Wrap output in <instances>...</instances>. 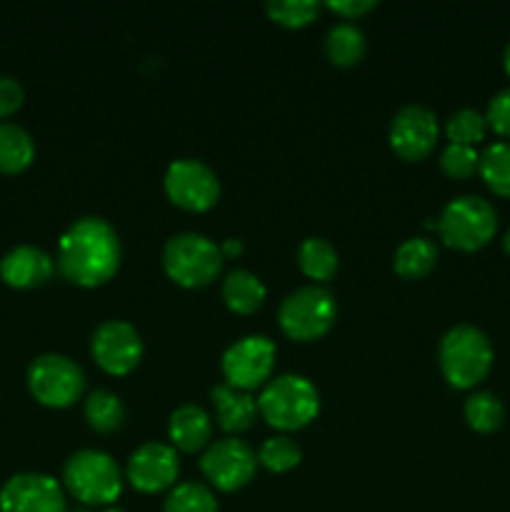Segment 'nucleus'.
<instances>
[{"mask_svg":"<svg viewBox=\"0 0 510 512\" xmlns=\"http://www.w3.org/2000/svg\"><path fill=\"white\" fill-rule=\"evenodd\" d=\"M120 258L123 248L113 225L98 215H85L60 235L55 263L65 280L95 288L118 273Z\"/></svg>","mask_w":510,"mask_h":512,"instance_id":"nucleus-1","label":"nucleus"},{"mask_svg":"<svg viewBox=\"0 0 510 512\" xmlns=\"http://www.w3.org/2000/svg\"><path fill=\"white\" fill-rule=\"evenodd\" d=\"M438 363L445 380L453 388H473V385H478L490 373V365H493V345H490L488 335L480 328H475V325H453L440 338Z\"/></svg>","mask_w":510,"mask_h":512,"instance_id":"nucleus-2","label":"nucleus"},{"mask_svg":"<svg viewBox=\"0 0 510 512\" xmlns=\"http://www.w3.org/2000/svg\"><path fill=\"white\" fill-rule=\"evenodd\" d=\"M258 413L278 430L305 428L320 413V393L303 375H278L260 390Z\"/></svg>","mask_w":510,"mask_h":512,"instance_id":"nucleus-3","label":"nucleus"},{"mask_svg":"<svg viewBox=\"0 0 510 512\" xmlns=\"http://www.w3.org/2000/svg\"><path fill=\"white\" fill-rule=\"evenodd\" d=\"M435 228L448 248L473 253L493 240L498 230V213L483 195H458L445 205Z\"/></svg>","mask_w":510,"mask_h":512,"instance_id":"nucleus-4","label":"nucleus"},{"mask_svg":"<svg viewBox=\"0 0 510 512\" xmlns=\"http://www.w3.org/2000/svg\"><path fill=\"white\" fill-rule=\"evenodd\" d=\"M63 483L75 500L85 505H110L123 490V473L113 455L85 448L70 455L63 468Z\"/></svg>","mask_w":510,"mask_h":512,"instance_id":"nucleus-5","label":"nucleus"},{"mask_svg":"<svg viewBox=\"0 0 510 512\" xmlns=\"http://www.w3.org/2000/svg\"><path fill=\"white\" fill-rule=\"evenodd\" d=\"M163 268L168 278L183 288H203L218 278L223 268V253L208 235L188 230L168 238L163 248Z\"/></svg>","mask_w":510,"mask_h":512,"instance_id":"nucleus-6","label":"nucleus"},{"mask_svg":"<svg viewBox=\"0 0 510 512\" xmlns=\"http://www.w3.org/2000/svg\"><path fill=\"white\" fill-rule=\"evenodd\" d=\"M338 315L333 293L323 285H303L283 298L278 308V323L288 338L315 340L328 333Z\"/></svg>","mask_w":510,"mask_h":512,"instance_id":"nucleus-7","label":"nucleus"},{"mask_svg":"<svg viewBox=\"0 0 510 512\" xmlns=\"http://www.w3.org/2000/svg\"><path fill=\"white\" fill-rule=\"evenodd\" d=\"M28 388L48 408H68L83 395L85 373L68 355L45 353L30 363Z\"/></svg>","mask_w":510,"mask_h":512,"instance_id":"nucleus-8","label":"nucleus"},{"mask_svg":"<svg viewBox=\"0 0 510 512\" xmlns=\"http://www.w3.org/2000/svg\"><path fill=\"white\" fill-rule=\"evenodd\" d=\"M163 188L170 203L190 213H203L213 208L220 198V180L215 170L195 158L173 160L165 170Z\"/></svg>","mask_w":510,"mask_h":512,"instance_id":"nucleus-9","label":"nucleus"},{"mask_svg":"<svg viewBox=\"0 0 510 512\" xmlns=\"http://www.w3.org/2000/svg\"><path fill=\"white\" fill-rule=\"evenodd\" d=\"M275 365V345L265 335H245L228 345L223 353V368L228 385L238 390H255L270 378Z\"/></svg>","mask_w":510,"mask_h":512,"instance_id":"nucleus-10","label":"nucleus"},{"mask_svg":"<svg viewBox=\"0 0 510 512\" xmlns=\"http://www.w3.org/2000/svg\"><path fill=\"white\" fill-rule=\"evenodd\" d=\"M255 465H258V455L238 438L215 440L200 458L203 475L223 493H233L248 485L255 475Z\"/></svg>","mask_w":510,"mask_h":512,"instance_id":"nucleus-11","label":"nucleus"},{"mask_svg":"<svg viewBox=\"0 0 510 512\" xmlns=\"http://www.w3.org/2000/svg\"><path fill=\"white\" fill-rule=\"evenodd\" d=\"M143 338L125 320H105L95 328L90 353L110 375H128L143 358Z\"/></svg>","mask_w":510,"mask_h":512,"instance_id":"nucleus-12","label":"nucleus"},{"mask_svg":"<svg viewBox=\"0 0 510 512\" xmlns=\"http://www.w3.org/2000/svg\"><path fill=\"white\" fill-rule=\"evenodd\" d=\"M0 512H68V503L55 478L18 473L0 488Z\"/></svg>","mask_w":510,"mask_h":512,"instance_id":"nucleus-13","label":"nucleus"},{"mask_svg":"<svg viewBox=\"0 0 510 512\" xmlns=\"http://www.w3.org/2000/svg\"><path fill=\"white\" fill-rule=\"evenodd\" d=\"M438 115L418 103L403 105L390 120V145L403 160H420L438 143Z\"/></svg>","mask_w":510,"mask_h":512,"instance_id":"nucleus-14","label":"nucleus"},{"mask_svg":"<svg viewBox=\"0 0 510 512\" xmlns=\"http://www.w3.org/2000/svg\"><path fill=\"white\" fill-rule=\"evenodd\" d=\"M128 480L140 493H160L170 488L180 473L178 453L173 445L165 443H143L128 460Z\"/></svg>","mask_w":510,"mask_h":512,"instance_id":"nucleus-15","label":"nucleus"},{"mask_svg":"<svg viewBox=\"0 0 510 512\" xmlns=\"http://www.w3.org/2000/svg\"><path fill=\"white\" fill-rule=\"evenodd\" d=\"M53 270V258L43 248H35V245H15L0 260V278L10 288L18 290L38 288V285L48 283Z\"/></svg>","mask_w":510,"mask_h":512,"instance_id":"nucleus-16","label":"nucleus"},{"mask_svg":"<svg viewBox=\"0 0 510 512\" xmlns=\"http://www.w3.org/2000/svg\"><path fill=\"white\" fill-rule=\"evenodd\" d=\"M210 398H213L218 425L223 430H228V433L248 430L253 425L255 415H258V400L250 393H245V390L233 388L228 383L215 385L210 390Z\"/></svg>","mask_w":510,"mask_h":512,"instance_id":"nucleus-17","label":"nucleus"},{"mask_svg":"<svg viewBox=\"0 0 510 512\" xmlns=\"http://www.w3.org/2000/svg\"><path fill=\"white\" fill-rule=\"evenodd\" d=\"M168 433L170 440H173V448L183 450V453H195V450L205 448L210 443L213 423H210V415L200 405L185 403L170 415Z\"/></svg>","mask_w":510,"mask_h":512,"instance_id":"nucleus-18","label":"nucleus"},{"mask_svg":"<svg viewBox=\"0 0 510 512\" xmlns=\"http://www.w3.org/2000/svg\"><path fill=\"white\" fill-rule=\"evenodd\" d=\"M220 293H223L225 305H228L233 313L248 315L255 313V310L263 305L268 290H265L263 280H260L258 275L250 273V270L235 268L225 275Z\"/></svg>","mask_w":510,"mask_h":512,"instance_id":"nucleus-19","label":"nucleus"},{"mask_svg":"<svg viewBox=\"0 0 510 512\" xmlns=\"http://www.w3.org/2000/svg\"><path fill=\"white\" fill-rule=\"evenodd\" d=\"M325 55L333 65L348 68L363 60L365 55V33L355 23H335L325 35Z\"/></svg>","mask_w":510,"mask_h":512,"instance_id":"nucleus-20","label":"nucleus"},{"mask_svg":"<svg viewBox=\"0 0 510 512\" xmlns=\"http://www.w3.org/2000/svg\"><path fill=\"white\" fill-rule=\"evenodd\" d=\"M438 263V245L428 238H408L395 248L393 268L403 278H423Z\"/></svg>","mask_w":510,"mask_h":512,"instance_id":"nucleus-21","label":"nucleus"},{"mask_svg":"<svg viewBox=\"0 0 510 512\" xmlns=\"http://www.w3.org/2000/svg\"><path fill=\"white\" fill-rule=\"evenodd\" d=\"M35 158V143L25 128L0 123V173H20Z\"/></svg>","mask_w":510,"mask_h":512,"instance_id":"nucleus-22","label":"nucleus"},{"mask_svg":"<svg viewBox=\"0 0 510 512\" xmlns=\"http://www.w3.org/2000/svg\"><path fill=\"white\" fill-rule=\"evenodd\" d=\"M298 268L310 280H330L338 270V250L325 238H305L298 248Z\"/></svg>","mask_w":510,"mask_h":512,"instance_id":"nucleus-23","label":"nucleus"},{"mask_svg":"<svg viewBox=\"0 0 510 512\" xmlns=\"http://www.w3.org/2000/svg\"><path fill=\"white\" fill-rule=\"evenodd\" d=\"M478 173L495 195L510 198V140L490 143L480 153Z\"/></svg>","mask_w":510,"mask_h":512,"instance_id":"nucleus-24","label":"nucleus"},{"mask_svg":"<svg viewBox=\"0 0 510 512\" xmlns=\"http://www.w3.org/2000/svg\"><path fill=\"white\" fill-rule=\"evenodd\" d=\"M85 418H88L90 428L98 433H115L125 423L123 400L110 390H93L85 400Z\"/></svg>","mask_w":510,"mask_h":512,"instance_id":"nucleus-25","label":"nucleus"},{"mask_svg":"<svg viewBox=\"0 0 510 512\" xmlns=\"http://www.w3.org/2000/svg\"><path fill=\"white\" fill-rule=\"evenodd\" d=\"M465 420L475 433H495L505 423V405L490 390H480L465 400Z\"/></svg>","mask_w":510,"mask_h":512,"instance_id":"nucleus-26","label":"nucleus"},{"mask_svg":"<svg viewBox=\"0 0 510 512\" xmlns=\"http://www.w3.org/2000/svg\"><path fill=\"white\" fill-rule=\"evenodd\" d=\"M163 512H218V503L205 485L180 483L165 498Z\"/></svg>","mask_w":510,"mask_h":512,"instance_id":"nucleus-27","label":"nucleus"},{"mask_svg":"<svg viewBox=\"0 0 510 512\" xmlns=\"http://www.w3.org/2000/svg\"><path fill=\"white\" fill-rule=\"evenodd\" d=\"M300 458L303 453H300L298 443L288 435H273L258 450V463L265 465L270 473H288L300 463Z\"/></svg>","mask_w":510,"mask_h":512,"instance_id":"nucleus-28","label":"nucleus"},{"mask_svg":"<svg viewBox=\"0 0 510 512\" xmlns=\"http://www.w3.org/2000/svg\"><path fill=\"white\" fill-rule=\"evenodd\" d=\"M445 133H448L450 143L473 145L475 148L485 138V133H488V120H485L480 110L460 108L445 123Z\"/></svg>","mask_w":510,"mask_h":512,"instance_id":"nucleus-29","label":"nucleus"},{"mask_svg":"<svg viewBox=\"0 0 510 512\" xmlns=\"http://www.w3.org/2000/svg\"><path fill=\"white\" fill-rule=\"evenodd\" d=\"M318 10V0H268L265 3V13L270 15V20L285 28H303L310 20H315Z\"/></svg>","mask_w":510,"mask_h":512,"instance_id":"nucleus-30","label":"nucleus"},{"mask_svg":"<svg viewBox=\"0 0 510 512\" xmlns=\"http://www.w3.org/2000/svg\"><path fill=\"white\" fill-rule=\"evenodd\" d=\"M480 153L473 145H460V143H448L440 153V170L450 178H470V175L478 170Z\"/></svg>","mask_w":510,"mask_h":512,"instance_id":"nucleus-31","label":"nucleus"},{"mask_svg":"<svg viewBox=\"0 0 510 512\" xmlns=\"http://www.w3.org/2000/svg\"><path fill=\"white\" fill-rule=\"evenodd\" d=\"M485 120H488V128H493L500 138H510V88L498 90L490 98Z\"/></svg>","mask_w":510,"mask_h":512,"instance_id":"nucleus-32","label":"nucleus"},{"mask_svg":"<svg viewBox=\"0 0 510 512\" xmlns=\"http://www.w3.org/2000/svg\"><path fill=\"white\" fill-rule=\"evenodd\" d=\"M23 100H25L23 85H20L15 78H10V75H0V120L13 115L15 110L23 105Z\"/></svg>","mask_w":510,"mask_h":512,"instance_id":"nucleus-33","label":"nucleus"},{"mask_svg":"<svg viewBox=\"0 0 510 512\" xmlns=\"http://www.w3.org/2000/svg\"><path fill=\"white\" fill-rule=\"evenodd\" d=\"M328 8L340 18H358L375 8V0H328Z\"/></svg>","mask_w":510,"mask_h":512,"instance_id":"nucleus-34","label":"nucleus"},{"mask_svg":"<svg viewBox=\"0 0 510 512\" xmlns=\"http://www.w3.org/2000/svg\"><path fill=\"white\" fill-rule=\"evenodd\" d=\"M220 253H223V258L225 255H240L243 253V240H238V238L223 240V245H220Z\"/></svg>","mask_w":510,"mask_h":512,"instance_id":"nucleus-35","label":"nucleus"},{"mask_svg":"<svg viewBox=\"0 0 510 512\" xmlns=\"http://www.w3.org/2000/svg\"><path fill=\"white\" fill-rule=\"evenodd\" d=\"M503 65H505V73L510 75V43L505 45V53H503Z\"/></svg>","mask_w":510,"mask_h":512,"instance_id":"nucleus-36","label":"nucleus"},{"mask_svg":"<svg viewBox=\"0 0 510 512\" xmlns=\"http://www.w3.org/2000/svg\"><path fill=\"white\" fill-rule=\"evenodd\" d=\"M503 248H505V253L510 255V228H508V233L503 235Z\"/></svg>","mask_w":510,"mask_h":512,"instance_id":"nucleus-37","label":"nucleus"},{"mask_svg":"<svg viewBox=\"0 0 510 512\" xmlns=\"http://www.w3.org/2000/svg\"><path fill=\"white\" fill-rule=\"evenodd\" d=\"M103 512H125V510H120V508H108V510H103Z\"/></svg>","mask_w":510,"mask_h":512,"instance_id":"nucleus-38","label":"nucleus"}]
</instances>
